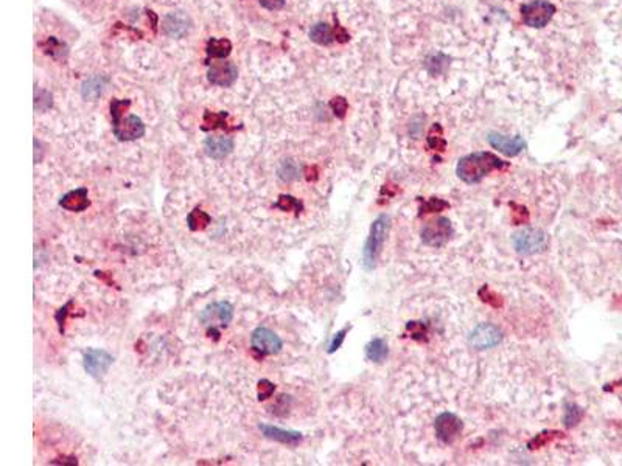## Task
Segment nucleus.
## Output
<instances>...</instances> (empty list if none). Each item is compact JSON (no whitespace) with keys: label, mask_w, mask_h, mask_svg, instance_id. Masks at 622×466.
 Returning <instances> with one entry per match:
<instances>
[{"label":"nucleus","mask_w":622,"mask_h":466,"mask_svg":"<svg viewBox=\"0 0 622 466\" xmlns=\"http://www.w3.org/2000/svg\"><path fill=\"white\" fill-rule=\"evenodd\" d=\"M507 167L506 162L501 160L492 153H471L465 155L457 162L456 174L457 178L465 183H478L483 181L487 174H490L495 169H501Z\"/></svg>","instance_id":"obj_1"},{"label":"nucleus","mask_w":622,"mask_h":466,"mask_svg":"<svg viewBox=\"0 0 622 466\" xmlns=\"http://www.w3.org/2000/svg\"><path fill=\"white\" fill-rule=\"evenodd\" d=\"M130 106V101H118L114 100L111 103V115H112V132L120 142H132L145 136V125L142 118L137 115H122V108Z\"/></svg>","instance_id":"obj_2"},{"label":"nucleus","mask_w":622,"mask_h":466,"mask_svg":"<svg viewBox=\"0 0 622 466\" xmlns=\"http://www.w3.org/2000/svg\"><path fill=\"white\" fill-rule=\"evenodd\" d=\"M389 225H391V218L387 215H380L375 221L372 223L371 225V232L369 236L366 239L364 249H363V266L364 269L372 271L373 267L377 266L378 257L381 253V249H383L387 232H389Z\"/></svg>","instance_id":"obj_3"},{"label":"nucleus","mask_w":622,"mask_h":466,"mask_svg":"<svg viewBox=\"0 0 622 466\" xmlns=\"http://www.w3.org/2000/svg\"><path fill=\"white\" fill-rule=\"evenodd\" d=\"M512 243L515 250H517L520 255H535V253H540L546 249L549 243V236L548 233L541 229L526 227L513 233Z\"/></svg>","instance_id":"obj_4"},{"label":"nucleus","mask_w":622,"mask_h":466,"mask_svg":"<svg viewBox=\"0 0 622 466\" xmlns=\"http://www.w3.org/2000/svg\"><path fill=\"white\" fill-rule=\"evenodd\" d=\"M233 319V306L228 300L209 303L200 313V322L206 328H226Z\"/></svg>","instance_id":"obj_5"},{"label":"nucleus","mask_w":622,"mask_h":466,"mask_svg":"<svg viewBox=\"0 0 622 466\" xmlns=\"http://www.w3.org/2000/svg\"><path fill=\"white\" fill-rule=\"evenodd\" d=\"M451 235H453V225H451L448 218L445 216L429 221L420 233L422 241L429 247H434V249H439V247L447 244Z\"/></svg>","instance_id":"obj_6"},{"label":"nucleus","mask_w":622,"mask_h":466,"mask_svg":"<svg viewBox=\"0 0 622 466\" xmlns=\"http://www.w3.org/2000/svg\"><path fill=\"white\" fill-rule=\"evenodd\" d=\"M555 13V6L548 0H534L521 6L523 22L532 28H543L551 22Z\"/></svg>","instance_id":"obj_7"},{"label":"nucleus","mask_w":622,"mask_h":466,"mask_svg":"<svg viewBox=\"0 0 622 466\" xmlns=\"http://www.w3.org/2000/svg\"><path fill=\"white\" fill-rule=\"evenodd\" d=\"M251 347L258 356H270L277 355L284 348V341H282L277 333L266 327H258L252 331L251 334Z\"/></svg>","instance_id":"obj_8"},{"label":"nucleus","mask_w":622,"mask_h":466,"mask_svg":"<svg viewBox=\"0 0 622 466\" xmlns=\"http://www.w3.org/2000/svg\"><path fill=\"white\" fill-rule=\"evenodd\" d=\"M501 341H503V333H501V330L497 325L492 323L478 325V327L473 328L469 336L470 347L479 351L495 348L501 344Z\"/></svg>","instance_id":"obj_9"},{"label":"nucleus","mask_w":622,"mask_h":466,"mask_svg":"<svg viewBox=\"0 0 622 466\" xmlns=\"http://www.w3.org/2000/svg\"><path fill=\"white\" fill-rule=\"evenodd\" d=\"M114 364V356L102 348H88L83 358V367L89 376L100 379Z\"/></svg>","instance_id":"obj_10"},{"label":"nucleus","mask_w":622,"mask_h":466,"mask_svg":"<svg viewBox=\"0 0 622 466\" xmlns=\"http://www.w3.org/2000/svg\"><path fill=\"white\" fill-rule=\"evenodd\" d=\"M434 428L437 439L445 444H451L457 439L459 434L462 432L464 423L457 415L451 412H443L436 418Z\"/></svg>","instance_id":"obj_11"},{"label":"nucleus","mask_w":622,"mask_h":466,"mask_svg":"<svg viewBox=\"0 0 622 466\" xmlns=\"http://www.w3.org/2000/svg\"><path fill=\"white\" fill-rule=\"evenodd\" d=\"M487 140H489L493 150L503 153L507 157H515V155H518L526 148V140L521 136L509 137L499 132H490L487 136Z\"/></svg>","instance_id":"obj_12"},{"label":"nucleus","mask_w":622,"mask_h":466,"mask_svg":"<svg viewBox=\"0 0 622 466\" xmlns=\"http://www.w3.org/2000/svg\"><path fill=\"white\" fill-rule=\"evenodd\" d=\"M192 27V20L182 11H173L165 16L164 22H162V30H164L165 36L172 39H181L186 36Z\"/></svg>","instance_id":"obj_13"},{"label":"nucleus","mask_w":622,"mask_h":466,"mask_svg":"<svg viewBox=\"0 0 622 466\" xmlns=\"http://www.w3.org/2000/svg\"><path fill=\"white\" fill-rule=\"evenodd\" d=\"M258 429L261 430V434H263L266 439L282 443V444H286V446H298V444L303 440V435L299 432V430L284 429V428H279V426L266 425V423H260Z\"/></svg>","instance_id":"obj_14"},{"label":"nucleus","mask_w":622,"mask_h":466,"mask_svg":"<svg viewBox=\"0 0 622 466\" xmlns=\"http://www.w3.org/2000/svg\"><path fill=\"white\" fill-rule=\"evenodd\" d=\"M238 70L233 62H214L209 69V81L215 86L229 87L237 80Z\"/></svg>","instance_id":"obj_15"},{"label":"nucleus","mask_w":622,"mask_h":466,"mask_svg":"<svg viewBox=\"0 0 622 466\" xmlns=\"http://www.w3.org/2000/svg\"><path fill=\"white\" fill-rule=\"evenodd\" d=\"M202 148L210 159L223 160L233 151V140L228 136H209L204 140Z\"/></svg>","instance_id":"obj_16"},{"label":"nucleus","mask_w":622,"mask_h":466,"mask_svg":"<svg viewBox=\"0 0 622 466\" xmlns=\"http://www.w3.org/2000/svg\"><path fill=\"white\" fill-rule=\"evenodd\" d=\"M89 206H90L89 192H88V188H84V187L72 190V192L66 193L60 199V207H62L67 211H75V213L84 211Z\"/></svg>","instance_id":"obj_17"},{"label":"nucleus","mask_w":622,"mask_h":466,"mask_svg":"<svg viewBox=\"0 0 622 466\" xmlns=\"http://www.w3.org/2000/svg\"><path fill=\"white\" fill-rule=\"evenodd\" d=\"M106 86H108V78L106 76H103V75L90 76L89 80L83 83L81 95H83L84 100L95 101L97 98H100L103 95Z\"/></svg>","instance_id":"obj_18"},{"label":"nucleus","mask_w":622,"mask_h":466,"mask_svg":"<svg viewBox=\"0 0 622 466\" xmlns=\"http://www.w3.org/2000/svg\"><path fill=\"white\" fill-rule=\"evenodd\" d=\"M364 351H366V358L369 359V361H372V362H383L385 359L387 358V355H389V347H387V344H386L385 339L375 337V339H372V341L366 345Z\"/></svg>","instance_id":"obj_19"},{"label":"nucleus","mask_w":622,"mask_h":466,"mask_svg":"<svg viewBox=\"0 0 622 466\" xmlns=\"http://www.w3.org/2000/svg\"><path fill=\"white\" fill-rule=\"evenodd\" d=\"M310 38L313 42L319 45H330L335 41V33L331 30V27L325 22H319L311 27Z\"/></svg>","instance_id":"obj_20"},{"label":"nucleus","mask_w":622,"mask_h":466,"mask_svg":"<svg viewBox=\"0 0 622 466\" xmlns=\"http://www.w3.org/2000/svg\"><path fill=\"white\" fill-rule=\"evenodd\" d=\"M277 176L282 182H294L296 179H299L300 167L293 159H284L277 167Z\"/></svg>","instance_id":"obj_21"},{"label":"nucleus","mask_w":622,"mask_h":466,"mask_svg":"<svg viewBox=\"0 0 622 466\" xmlns=\"http://www.w3.org/2000/svg\"><path fill=\"white\" fill-rule=\"evenodd\" d=\"M212 223V218L206 211L201 209H195L187 215V225L192 232L204 230Z\"/></svg>","instance_id":"obj_22"},{"label":"nucleus","mask_w":622,"mask_h":466,"mask_svg":"<svg viewBox=\"0 0 622 466\" xmlns=\"http://www.w3.org/2000/svg\"><path fill=\"white\" fill-rule=\"evenodd\" d=\"M232 50V44L228 39H210L207 44V55L212 58L223 59L229 56Z\"/></svg>","instance_id":"obj_23"},{"label":"nucleus","mask_w":622,"mask_h":466,"mask_svg":"<svg viewBox=\"0 0 622 466\" xmlns=\"http://www.w3.org/2000/svg\"><path fill=\"white\" fill-rule=\"evenodd\" d=\"M274 207L282 210V211H291L293 210V211H296V215H299L303 211V204L299 199H296V197L291 195H280L277 202L274 204Z\"/></svg>","instance_id":"obj_24"},{"label":"nucleus","mask_w":622,"mask_h":466,"mask_svg":"<svg viewBox=\"0 0 622 466\" xmlns=\"http://www.w3.org/2000/svg\"><path fill=\"white\" fill-rule=\"evenodd\" d=\"M583 416V411L582 407H579L574 402H567L565 404V415H563V423L567 428H574L579 421L582 420Z\"/></svg>","instance_id":"obj_25"},{"label":"nucleus","mask_w":622,"mask_h":466,"mask_svg":"<svg viewBox=\"0 0 622 466\" xmlns=\"http://www.w3.org/2000/svg\"><path fill=\"white\" fill-rule=\"evenodd\" d=\"M448 62H450V59L445 55H442V53L434 55V56H431V58H428L427 69L429 70L431 75H439L448 67Z\"/></svg>","instance_id":"obj_26"},{"label":"nucleus","mask_w":622,"mask_h":466,"mask_svg":"<svg viewBox=\"0 0 622 466\" xmlns=\"http://www.w3.org/2000/svg\"><path fill=\"white\" fill-rule=\"evenodd\" d=\"M72 305H74V300H69L64 306L62 308H60L58 311H56V314H55V320H56V323H58V328H60V333L61 334H64V328H66V320H67V316H69V309L72 308Z\"/></svg>","instance_id":"obj_27"},{"label":"nucleus","mask_w":622,"mask_h":466,"mask_svg":"<svg viewBox=\"0 0 622 466\" xmlns=\"http://www.w3.org/2000/svg\"><path fill=\"white\" fill-rule=\"evenodd\" d=\"M560 435H562L560 432H541L540 435H537L535 439H532L531 442H529V448H531V449L541 448V446H544V444L549 443L553 439H555V437H560Z\"/></svg>","instance_id":"obj_28"},{"label":"nucleus","mask_w":622,"mask_h":466,"mask_svg":"<svg viewBox=\"0 0 622 466\" xmlns=\"http://www.w3.org/2000/svg\"><path fill=\"white\" fill-rule=\"evenodd\" d=\"M275 390V384L271 383L270 379H260L258 381V401H265L271 398V395Z\"/></svg>","instance_id":"obj_29"},{"label":"nucleus","mask_w":622,"mask_h":466,"mask_svg":"<svg viewBox=\"0 0 622 466\" xmlns=\"http://www.w3.org/2000/svg\"><path fill=\"white\" fill-rule=\"evenodd\" d=\"M479 297L483 299L485 303H489V305L495 306V308H499L501 305H503V302H501V299L498 297L497 294H495L493 291H490L489 286H484L483 289H481Z\"/></svg>","instance_id":"obj_30"},{"label":"nucleus","mask_w":622,"mask_h":466,"mask_svg":"<svg viewBox=\"0 0 622 466\" xmlns=\"http://www.w3.org/2000/svg\"><path fill=\"white\" fill-rule=\"evenodd\" d=\"M330 106H331V109H333L335 115L339 117V118H343L345 115V112H347V108H349L347 101H345L344 98H341V97L333 98V100H331V103H330Z\"/></svg>","instance_id":"obj_31"},{"label":"nucleus","mask_w":622,"mask_h":466,"mask_svg":"<svg viewBox=\"0 0 622 466\" xmlns=\"http://www.w3.org/2000/svg\"><path fill=\"white\" fill-rule=\"evenodd\" d=\"M349 330H350V327H345L344 330H341V331H339V333H336L333 336V339H331V342L329 345V353H330V355H331V353H335L336 350H339V347H341L343 342H344L345 334L349 333Z\"/></svg>","instance_id":"obj_32"},{"label":"nucleus","mask_w":622,"mask_h":466,"mask_svg":"<svg viewBox=\"0 0 622 466\" xmlns=\"http://www.w3.org/2000/svg\"><path fill=\"white\" fill-rule=\"evenodd\" d=\"M448 207H450L448 202H445L442 199H436V197H433V199L427 201L425 207L422 209V213H423V211H441V210L448 209Z\"/></svg>","instance_id":"obj_33"},{"label":"nucleus","mask_w":622,"mask_h":466,"mask_svg":"<svg viewBox=\"0 0 622 466\" xmlns=\"http://www.w3.org/2000/svg\"><path fill=\"white\" fill-rule=\"evenodd\" d=\"M258 2L261 6H263V8L270 10V11H275V10H280L282 6L285 5L286 0H258Z\"/></svg>","instance_id":"obj_34"},{"label":"nucleus","mask_w":622,"mask_h":466,"mask_svg":"<svg viewBox=\"0 0 622 466\" xmlns=\"http://www.w3.org/2000/svg\"><path fill=\"white\" fill-rule=\"evenodd\" d=\"M428 145H429V148H433V150H443L445 148V140L442 139V137H434V136H429L428 137Z\"/></svg>","instance_id":"obj_35"},{"label":"nucleus","mask_w":622,"mask_h":466,"mask_svg":"<svg viewBox=\"0 0 622 466\" xmlns=\"http://www.w3.org/2000/svg\"><path fill=\"white\" fill-rule=\"evenodd\" d=\"M95 277H98V278H102L103 281H106V283H108L109 286H116V283L114 281L111 280V275L109 274H106V272H102V271H95Z\"/></svg>","instance_id":"obj_36"}]
</instances>
